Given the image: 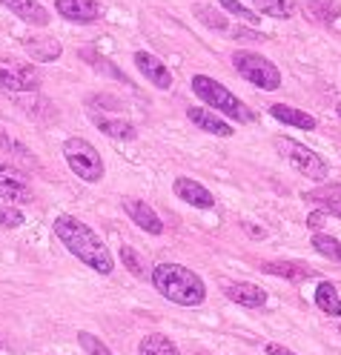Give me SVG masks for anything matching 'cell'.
<instances>
[{
    "instance_id": "cell-13",
    "label": "cell",
    "mask_w": 341,
    "mask_h": 355,
    "mask_svg": "<svg viewBox=\"0 0 341 355\" xmlns=\"http://www.w3.org/2000/svg\"><path fill=\"white\" fill-rule=\"evenodd\" d=\"M187 118H190L201 132H210V135H218V138H230V135H233V126L226 123L224 118H218L213 109H198V106H192V109H187Z\"/></svg>"
},
{
    "instance_id": "cell-19",
    "label": "cell",
    "mask_w": 341,
    "mask_h": 355,
    "mask_svg": "<svg viewBox=\"0 0 341 355\" xmlns=\"http://www.w3.org/2000/svg\"><path fill=\"white\" fill-rule=\"evenodd\" d=\"M315 306L322 309V313H327V315H341V295H338V290H335L333 284H327V281L318 284V290H315Z\"/></svg>"
},
{
    "instance_id": "cell-3",
    "label": "cell",
    "mask_w": 341,
    "mask_h": 355,
    "mask_svg": "<svg viewBox=\"0 0 341 355\" xmlns=\"http://www.w3.org/2000/svg\"><path fill=\"white\" fill-rule=\"evenodd\" d=\"M192 92L203 101V103H210L215 112H221V115H226V118H235V121H241V123H247V121H253V112L226 89L224 83H218V80H213V78H207V75H195L192 78Z\"/></svg>"
},
{
    "instance_id": "cell-5",
    "label": "cell",
    "mask_w": 341,
    "mask_h": 355,
    "mask_svg": "<svg viewBox=\"0 0 341 355\" xmlns=\"http://www.w3.org/2000/svg\"><path fill=\"white\" fill-rule=\"evenodd\" d=\"M233 66L241 78H247L249 83H256L267 92H276L281 86V72L276 69V63H269L267 58L256 55V52H235L233 55Z\"/></svg>"
},
{
    "instance_id": "cell-27",
    "label": "cell",
    "mask_w": 341,
    "mask_h": 355,
    "mask_svg": "<svg viewBox=\"0 0 341 355\" xmlns=\"http://www.w3.org/2000/svg\"><path fill=\"white\" fill-rule=\"evenodd\" d=\"M20 224H24V212H20L17 207H12V204H0V227L17 230Z\"/></svg>"
},
{
    "instance_id": "cell-12",
    "label": "cell",
    "mask_w": 341,
    "mask_h": 355,
    "mask_svg": "<svg viewBox=\"0 0 341 355\" xmlns=\"http://www.w3.org/2000/svg\"><path fill=\"white\" fill-rule=\"evenodd\" d=\"M172 189H175V195L181 198V201H187V204H192V207H198V209H210V207L215 204L213 192L203 189L198 181H192V178H175Z\"/></svg>"
},
{
    "instance_id": "cell-22",
    "label": "cell",
    "mask_w": 341,
    "mask_h": 355,
    "mask_svg": "<svg viewBox=\"0 0 341 355\" xmlns=\"http://www.w3.org/2000/svg\"><path fill=\"white\" fill-rule=\"evenodd\" d=\"M261 270H264V272H269V275H284V278H292V281L313 278V270H307V266H301V263H264Z\"/></svg>"
},
{
    "instance_id": "cell-30",
    "label": "cell",
    "mask_w": 341,
    "mask_h": 355,
    "mask_svg": "<svg viewBox=\"0 0 341 355\" xmlns=\"http://www.w3.org/2000/svg\"><path fill=\"white\" fill-rule=\"evenodd\" d=\"M198 15H201V20H203L207 26H215V29H224V26H226V20H224L218 12L207 9V6H198Z\"/></svg>"
},
{
    "instance_id": "cell-24",
    "label": "cell",
    "mask_w": 341,
    "mask_h": 355,
    "mask_svg": "<svg viewBox=\"0 0 341 355\" xmlns=\"http://www.w3.org/2000/svg\"><path fill=\"white\" fill-rule=\"evenodd\" d=\"M307 201H318V204H327L335 215H341V187H330V189H315L304 195Z\"/></svg>"
},
{
    "instance_id": "cell-2",
    "label": "cell",
    "mask_w": 341,
    "mask_h": 355,
    "mask_svg": "<svg viewBox=\"0 0 341 355\" xmlns=\"http://www.w3.org/2000/svg\"><path fill=\"white\" fill-rule=\"evenodd\" d=\"M152 284L167 301L178 306H198L207 298V286H203L201 275L181 263H158L152 270Z\"/></svg>"
},
{
    "instance_id": "cell-15",
    "label": "cell",
    "mask_w": 341,
    "mask_h": 355,
    "mask_svg": "<svg viewBox=\"0 0 341 355\" xmlns=\"http://www.w3.org/2000/svg\"><path fill=\"white\" fill-rule=\"evenodd\" d=\"M226 298L241 304V306H264L267 304V293L256 284H247V281H238V284H226Z\"/></svg>"
},
{
    "instance_id": "cell-23",
    "label": "cell",
    "mask_w": 341,
    "mask_h": 355,
    "mask_svg": "<svg viewBox=\"0 0 341 355\" xmlns=\"http://www.w3.org/2000/svg\"><path fill=\"white\" fill-rule=\"evenodd\" d=\"M313 247L318 255H324L335 263H341V241L338 238H330V235H313Z\"/></svg>"
},
{
    "instance_id": "cell-25",
    "label": "cell",
    "mask_w": 341,
    "mask_h": 355,
    "mask_svg": "<svg viewBox=\"0 0 341 355\" xmlns=\"http://www.w3.org/2000/svg\"><path fill=\"white\" fill-rule=\"evenodd\" d=\"M121 261H124V266H126V270H129L135 278H147V261H144L138 252H135L132 247H126V243L121 247Z\"/></svg>"
},
{
    "instance_id": "cell-11",
    "label": "cell",
    "mask_w": 341,
    "mask_h": 355,
    "mask_svg": "<svg viewBox=\"0 0 341 355\" xmlns=\"http://www.w3.org/2000/svg\"><path fill=\"white\" fill-rule=\"evenodd\" d=\"M135 63H138L141 75H144L152 86H158V89H169V86H172V72H169V66H167V63H161L155 55L135 52Z\"/></svg>"
},
{
    "instance_id": "cell-4",
    "label": "cell",
    "mask_w": 341,
    "mask_h": 355,
    "mask_svg": "<svg viewBox=\"0 0 341 355\" xmlns=\"http://www.w3.org/2000/svg\"><path fill=\"white\" fill-rule=\"evenodd\" d=\"M63 158H66V164H69V169L86 184H98L103 178V161H101L98 149L89 141H83V138H69L63 144Z\"/></svg>"
},
{
    "instance_id": "cell-8",
    "label": "cell",
    "mask_w": 341,
    "mask_h": 355,
    "mask_svg": "<svg viewBox=\"0 0 341 355\" xmlns=\"http://www.w3.org/2000/svg\"><path fill=\"white\" fill-rule=\"evenodd\" d=\"M0 89L6 92H35L38 89V72L29 63H0Z\"/></svg>"
},
{
    "instance_id": "cell-31",
    "label": "cell",
    "mask_w": 341,
    "mask_h": 355,
    "mask_svg": "<svg viewBox=\"0 0 341 355\" xmlns=\"http://www.w3.org/2000/svg\"><path fill=\"white\" fill-rule=\"evenodd\" d=\"M267 355H295V352L287 349V347H281V344H269L267 347Z\"/></svg>"
},
{
    "instance_id": "cell-20",
    "label": "cell",
    "mask_w": 341,
    "mask_h": 355,
    "mask_svg": "<svg viewBox=\"0 0 341 355\" xmlns=\"http://www.w3.org/2000/svg\"><path fill=\"white\" fill-rule=\"evenodd\" d=\"M138 355H181L178 347L161 336V332H152V336H147L141 344H138Z\"/></svg>"
},
{
    "instance_id": "cell-32",
    "label": "cell",
    "mask_w": 341,
    "mask_h": 355,
    "mask_svg": "<svg viewBox=\"0 0 341 355\" xmlns=\"http://www.w3.org/2000/svg\"><path fill=\"white\" fill-rule=\"evenodd\" d=\"M335 109H338V118H341V103H338V106H335Z\"/></svg>"
},
{
    "instance_id": "cell-14",
    "label": "cell",
    "mask_w": 341,
    "mask_h": 355,
    "mask_svg": "<svg viewBox=\"0 0 341 355\" xmlns=\"http://www.w3.org/2000/svg\"><path fill=\"white\" fill-rule=\"evenodd\" d=\"M9 12H15V17H20L24 24H32V26H47L49 24V12L43 9L38 0H0Z\"/></svg>"
},
{
    "instance_id": "cell-33",
    "label": "cell",
    "mask_w": 341,
    "mask_h": 355,
    "mask_svg": "<svg viewBox=\"0 0 341 355\" xmlns=\"http://www.w3.org/2000/svg\"><path fill=\"white\" fill-rule=\"evenodd\" d=\"M338 332H341V327H338Z\"/></svg>"
},
{
    "instance_id": "cell-6",
    "label": "cell",
    "mask_w": 341,
    "mask_h": 355,
    "mask_svg": "<svg viewBox=\"0 0 341 355\" xmlns=\"http://www.w3.org/2000/svg\"><path fill=\"white\" fill-rule=\"evenodd\" d=\"M276 149H278L301 175L313 178V181H324V178H327V164L318 158L313 149L295 144V141H290V138H276Z\"/></svg>"
},
{
    "instance_id": "cell-7",
    "label": "cell",
    "mask_w": 341,
    "mask_h": 355,
    "mask_svg": "<svg viewBox=\"0 0 341 355\" xmlns=\"http://www.w3.org/2000/svg\"><path fill=\"white\" fill-rule=\"evenodd\" d=\"M0 198L6 204H32V189L26 175L3 161H0Z\"/></svg>"
},
{
    "instance_id": "cell-18",
    "label": "cell",
    "mask_w": 341,
    "mask_h": 355,
    "mask_svg": "<svg viewBox=\"0 0 341 355\" xmlns=\"http://www.w3.org/2000/svg\"><path fill=\"white\" fill-rule=\"evenodd\" d=\"M92 121H95V126L103 132V135L115 138V141H132L135 138V126L126 123L124 118H109V115H95L92 112Z\"/></svg>"
},
{
    "instance_id": "cell-9",
    "label": "cell",
    "mask_w": 341,
    "mask_h": 355,
    "mask_svg": "<svg viewBox=\"0 0 341 355\" xmlns=\"http://www.w3.org/2000/svg\"><path fill=\"white\" fill-rule=\"evenodd\" d=\"M55 9L60 17L72 20V24H95L101 17L98 0H55Z\"/></svg>"
},
{
    "instance_id": "cell-28",
    "label": "cell",
    "mask_w": 341,
    "mask_h": 355,
    "mask_svg": "<svg viewBox=\"0 0 341 355\" xmlns=\"http://www.w3.org/2000/svg\"><path fill=\"white\" fill-rule=\"evenodd\" d=\"M221 6L226 9V12H233V15H238L241 20H247V24H258V15L253 12V9H247V6H241L238 0H221Z\"/></svg>"
},
{
    "instance_id": "cell-16",
    "label": "cell",
    "mask_w": 341,
    "mask_h": 355,
    "mask_svg": "<svg viewBox=\"0 0 341 355\" xmlns=\"http://www.w3.org/2000/svg\"><path fill=\"white\" fill-rule=\"evenodd\" d=\"M24 49L32 55L35 63H49V60H58L63 46L55 40V37H29L24 40Z\"/></svg>"
},
{
    "instance_id": "cell-29",
    "label": "cell",
    "mask_w": 341,
    "mask_h": 355,
    "mask_svg": "<svg viewBox=\"0 0 341 355\" xmlns=\"http://www.w3.org/2000/svg\"><path fill=\"white\" fill-rule=\"evenodd\" d=\"M0 149L3 152H15L17 158H24V161H32V152L24 146V144H17V141H12V138H6L3 132H0Z\"/></svg>"
},
{
    "instance_id": "cell-26",
    "label": "cell",
    "mask_w": 341,
    "mask_h": 355,
    "mask_svg": "<svg viewBox=\"0 0 341 355\" xmlns=\"http://www.w3.org/2000/svg\"><path fill=\"white\" fill-rule=\"evenodd\" d=\"M78 344L86 349V355H112V349H109L101 338H95L92 332H86V329L78 332Z\"/></svg>"
},
{
    "instance_id": "cell-21",
    "label": "cell",
    "mask_w": 341,
    "mask_h": 355,
    "mask_svg": "<svg viewBox=\"0 0 341 355\" xmlns=\"http://www.w3.org/2000/svg\"><path fill=\"white\" fill-rule=\"evenodd\" d=\"M253 6L258 15H267V17H292L295 15L292 0H253Z\"/></svg>"
},
{
    "instance_id": "cell-17",
    "label": "cell",
    "mask_w": 341,
    "mask_h": 355,
    "mask_svg": "<svg viewBox=\"0 0 341 355\" xmlns=\"http://www.w3.org/2000/svg\"><path fill=\"white\" fill-rule=\"evenodd\" d=\"M269 115L287 123V126H295V129H315V118L301 112V109H295V106H287V103H276V106H269Z\"/></svg>"
},
{
    "instance_id": "cell-10",
    "label": "cell",
    "mask_w": 341,
    "mask_h": 355,
    "mask_svg": "<svg viewBox=\"0 0 341 355\" xmlns=\"http://www.w3.org/2000/svg\"><path fill=\"white\" fill-rule=\"evenodd\" d=\"M124 209L132 218V224H138L144 232H149V235H161L164 232L161 218H158V212L147 201H138V198H124Z\"/></svg>"
},
{
    "instance_id": "cell-1",
    "label": "cell",
    "mask_w": 341,
    "mask_h": 355,
    "mask_svg": "<svg viewBox=\"0 0 341 355\" xmlns=\"http://www.w3.org/2000/svg\"><path fill=\"white\" fill-rule=\"evenodd\" d=\"M52 230H55V238L78 261H83L89 270H95L98 275H109L115 270V261H112V252L106 250V243L95 235V230H89L83 220H78L72 215H58Z\"/></svg>"
}]
</instances>
